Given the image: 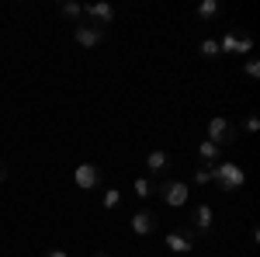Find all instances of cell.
Listing matches in <instances>:
<instances>
[{
	"instance_id": "obj_13",
	"label": "cell",
	"mask_w": 260,
	"mask_h": 257,
	"mask_svg": "<svg viewBox=\"0 0 260 257\" xmlns=\"http://www.w3.org/2000/svg\"><path fill=\"white\" fill-rule=\"evenodd\" d=\"M198 14H201V18H215V14H219V4H215V0H201Z\"/></svg>"
},
{
	"instance_id": "obj_14",
	"label": "cell",
	"mask_w": 260,
	"mask_h": 257,
	"mask_svg": "<svg viewBox=\"0 0 260 257\" xmlns=\"http://www.w3.org/2000/svg\"><path fill=\"white\" fill-rule=\"evenodd\" d=\"M118 202H121V191H118V188H108V191H104V209H115Z\"/></svg>"
},
{
	"instance_id": "obj_18",
	"label": "cell",
	"mask_w": 260,
	"mask_h": 257,
	"mask_svg": "<svg viewBox=\"0 0 260 257\" xmlns=\"http://www.w3.org/2000/svg\"><path fill=\"white\" fill-rule=\"evenodd\" d=\"M62 14H70V18H80L83 7H80V4H62Z\"/></svg>"
},
{
	"instance_id": "obj_3",
	"label": "cell",
	"mask_w": 260,
	"mask_h": 257,
	"mask_svg": "<svg viewBox=\"0 0 260 257\" xmlns=\"http://www.w3.org/2000/svg\"><path fill=\"white\" fill-rule=\"evenodd\" d=\"M160 191H163V202H167L170 209H180V205H187V198H191V188H187L184 181H167Z\"/></svg>"
},
{
	"instance_id": "obj_9",
	"label": "cell",
	"mask_w": 260,
	"mask_h": 257,
	"mask_svg": "<svg viewBox=\"0 0 260 257\" xmlns=\"http://www.w3.org/2000/svg\"><path fill=\"white\" fill-rule=\"evenodd\" d=\"M87 14H90V18H98L101 24H104V21L115 18V7H111V4H104V0H98V4H90V7H87Z\"/></svg>"
},
{
	"instance_id": "obj_7",
	"label": "cell",
	"mask_w": 260,
	"mask_h": 257,
	"mask_svg": "<svg viewBox=\"0 0 260 257\" xmlns=\"http://www.w3.org/2000/svg\"><path fill=\"white\" fill-rule=\"evenodd\" d=\"M128 222H132V230H136L139 237H149V233L156 230V216H153V212H146V209H142V212H136Z\"/></svg>"
},
{
	"instance_id": "obj_10",
	"label": "cell",
	"mask_w": 260,
	"mask_h": 257,
	"mask_svg": "<svg viewBox=\"0 0 260 257\" xmlns=\"http://www.w3.org/2000/svg\"><path fill=\"white\" fill-rule=\"evenodd\" d=\"M146 167H149V174H163V170H167V153H163V150H153V153L146 157Z\"/></svg>"
},
{
	"instance_id": "obj_1",
	"label": "cell",
	"mask_w": 260,
	"mask_h": 257,
	"mask_svg": "<svg viewBox=\"0 0 260 257\" xmlns=\"http://www.w3.org/2000/svg\"><path fill=\"white\" fill-rule=\"evenodd\" d=\"M212 181L219 184L225 195H233V191H240L243 188V181H246V174H243V167L240 163H219V167H212Z\"/></svg>"
},
{
	"instance_id": "obj_11",
	"label": "cell",
	"mask_w": 260,
	"mask_h": 257,
	"mask_svg": "<svg viewBox=\"0 0 260 257\" xmlns=\"http://www.w3.org/2000/svg\"><path fill=\"white\" fill-rule=\"evenodd\" d=\"M212 222H215L212 205H198V209H194V226H198V230H212Z\"/></svg>"
},
{
	"instance_id": "obj_5",
	"label": "cell",
	"mask_w": 260,
	"mask_h": 257,
	"mask_svg": "<svg viewBox=\"0 0 260 257\" xmlns=\"http://www.w3.org/2000/svg\"><path fill=\"white\" fill-rule=\"evenodd\" d=\"M253 49V42L250 39H240V35H233V32H225L219 42V52H229V56H240V52H250Z\"/></svg>"
},
{
	"instance_id": "obj_6",
	"label": "cell",
	"mask_w": 260,
	"mask_h": 257,
	"mask_svg": "<svg viewBox=\"0 0 260 257\" xmlns=\"http://www.w3.org/2000/svg\"><path fill=\"white\" fill-rule=\"evenodd\" d=\"M73 39L80 42L83 49H94V45L104 39V32H101L98 24H80V28H73Z\"/></svg>"
},
{
	"instance_id": "obj_16",
	"label": "cell",
	"mask_w": 260,
	"mask_h": 257,
	"mask_svg": "<svg viewBox=\"0 0 260 257\" xmlns=\"http://www.w3.org/2000/svg\"><path fill=\"white\" fill-rule=\"evenodd\" d=\"M149 191H153V184H149L146 178H139V181H136V195H139V198H149Z\"/></svg>"
},
{
	"instance_id": "obj_23",
	"label": "cell",
	"mask_w": 260,
	"mask_h": 257,
	"mask_svg": "<svg viewBox=\"0 0 260 257\" xmlns=\"http://www.w3.org/2000/svg\"><path fill=\"white\" fill-rule=\"evenodd\" d=\"M94 257H108V254H94Z\"/></svg>"
},
{
	"instance_id": "obj_17",
	"label": "cell",
	"mask_w": 260,
	"mask_h": 257,
	"mask_svg": "<svg viewBox=\"0 0 260 257\" xmlns=\"http://www.w3.org/2000/svg\"><path fill=\"white\" fill-rule=\"evenodd\" d=\"M208 181H212V170L208 167H198L194 170V184H208Z\"/></svg>"
},
{
	"instance_id": "obj_19",
	"label": "cell",
	"mask_w": 260,
	"mask_h": 257,
	"mask_svg": "<svg viewBox=\"0 0 260 257\" xmlns=\"http://www.w3.org/2000/svg\"><path fill=\"white\" fill-rule=\"evenodd\" d=\"M246 77H250V80L260 77V63L257 60H246Z\"/></svg>"
},
{
	"instance_id": "obj_15",
	"label": "cell",
	"mask_w": 260,
	"mask_h": 257,
	"mask_svg": "<svg viewBox=\"0 0 260 257\" xmlns=\"http://www.w3.org/2000/svg\"><path fill=\"white\" fill-rule=\"evenodd\" d=\"M201 56H219V42L205 39V42H201Z\"/></svg>"
},
{
	"instance_id": "obj_8",
	"label": "cell",
	"mask_w": 260,
	"mask_h": 257,
	"mask_svg": "<svg viewBox=\"0 0 260 257\" xmlns=\"http://www.w3.org/2000/svg\"><path fill=\"white\" fill-rule=\"evenodd\" d=\"M167 247L174 250V254H191V237H184V233H167Z\"/></svg>"
},
{
	"instance_id": "obj_2",
	"label": "cell",
	"mask_w": 260,
	"mask_h": 257,
	"mask_svg": "<svg viewBox=\"0 0 260 257\" xmlns=\"http://www.w3.org/2000/svg\"><path fill=\"white\" fill-rule=\"evenodd\" d=\"M208 139L222 150V146L236 142V125H233L229 119H212V122H208Z\"/></svg>"
},
{
	"instance_id": "obj_12",
	"label": "cell",
	"mask_w": 260,
	"mask_h": 257,
	"mask_svg": "<svg viewBox=\"0 0 260 257\" xmlns=\"http://www.w3.org/2000/svg\"><path fill=\"white\" fill-rule=\"evenodd\" d=\"M198 157L205 160V163H215V160H219V146H215L212 139H205V142L198 146Z\"/></svg>"
},
{
	"instance_id": "obj_4",
	"label": "cell",
	"mask_w": 260,
	"mask_h": 257,
	"mask_svg": "<svg viewBox=\"0 0 260 257\" xmlns=\"http://www.w3.org/2000/svg\"><path fill=\"white\" fill-rule=\"evenodd\" d=\"M98 181H101V167H94V163H80V167L73 170V184L83 188V191L98 188Z\"/></svg>"
},
{
	"instance_id": "obj_20",
	"label": "cell",
	"mask_w": 260,
	"mask_h": 257,
	"mask_svg": "<svg viewBox=\"0 0 260 257\" xmlns=\"http://www.w3.org/2000/svg\"><path fill=\"white\" fill-rule=\"evenodd\" d=\"M243 129H246V132H260V119H257V115H250V119L243 122Z\"/></svg>"
},
{
	"instance_id": "obj_21",
	"label": "cell",
	"mask_w": 260,
	"mask_h": 257,
	"mask_svg": "<svg viewBox=\"0 0 260 257\" xmlns=\"http://www.w3.org/2000/svg\"><path fill=\"white\" fill-rule=\"evenodd\" d=\"M4 181H7V163L0 160V184H4Z\"/></svg>"
},
{
	"instance_id": "obj_22",
	"label": "cell",
	"mask_w": 260,
	"mask_h": 257,
	"mask_svg": "<svg viewBox=\"0 0 260 257\" xmlns=\"http://www.w3.org/2000/svg\"><path fill=\"white\" fill-rule=\"evenodd\" d=\"M45 257H70V254H66V250H49Z\"/></svg>"
}]
</instances>
